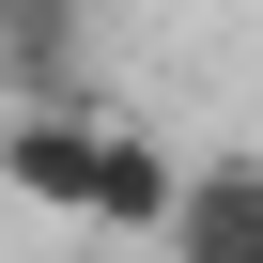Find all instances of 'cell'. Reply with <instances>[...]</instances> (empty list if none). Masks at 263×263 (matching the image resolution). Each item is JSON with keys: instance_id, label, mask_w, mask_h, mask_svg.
<instances>
[{"instance_id": "cell-3", "label": "cell", "mask_w": 263, "mask_h": 263, "mask_svg": "<svg viewBox=\"0 0 263 263\" xmlns=\"http://www.w3.org/2000/svg\"><path fill=\"white\" fill-rule=\"evenodd\" d=\"M171 263H263V155H217V171H186V201H171V232H155Z\"/></svg>"}, {"instance_id": "cell-1", "label": "cell", "mask_w": 263, "mask_h": 263, "mask_svg": "<svg viewBox=\"0 0 263 263\" xmlns=\"http://www.w3.org/2000/svg\"><path fill=\"white\" fill-rule=\"evenodd\" d=\"M108 140H124V108H0V186L31 217L108 232Z\"/></svg>"}, {"instance_id": "cell-2", "label": "cell", "mask_w": 263, "mask_h": 263, "mask_svg": "<svg viewBox=\"0 0 263 263\" xmlns=\"http://www.w3.org/2000/svg\"><path fill=\"white\" fill-rule=\"evenodd\" d=\"M0 108H93V0H0Z\"/></svg>"}]
</instances>
